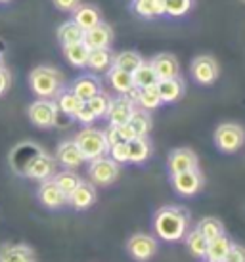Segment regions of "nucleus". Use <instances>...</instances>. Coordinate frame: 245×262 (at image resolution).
Returning <instances> with one entry per match:
<instances>
[{
	"mask_svg": "<svg viewBox=\"0 0 245 262\" xmlns=\"http://www.w3.org/2000/svg\"><path fill=\"white\" fill-rule=\"evenodd\" d=\"M188 230H190V212L184 207L167 205L153 214V232L163 241L174 243L184 239Z\"/></svg>",
	"mask_w": 245,
	"mask_h": 262,
	"instance_id": "nucleus-1",
	"label": "nucleus"
},
{
	"mask_svg": "<svg viewBox=\"0 0 245 262\" xmlns=\"http://www.w3.org/2000/svg\"><path fill=\"white\" fill-rule=\"evenodd\" d=\"M29 84L31 90L38 98H44V100H52L64 90V79H62L59 71L46 66H38L31 71Z\"/></svg>",
	"mask_w": 245,
	"mask_h": 262,
	"instance_id": "nucleus-2",
	"label": "nucleus"
},
{
	"mask_svg": "<svg viewBox=\"0 0 245 262\" xmlns=\"http://www.w3.org/2000/svg\"><path fill=\"white\" fill-rule=\"evenodd\" d=\"M75 144L79 146L80 153L85 155L87 161H94L98 159V157H104L109 151V144L108 140H106V134L101 130L90 128V126H85L75 136Z\"/></svg>",
	"mask_w": 245,
	"mask_h": 262,
	"instance_id": "nucleus-3",
	"label": "nucleus"
},
{
	"mask_svg": "<svg viewBox=\"0 0 245 262\" xmlns=\"http://www.w3.org/2000/svg\"><path fill=\"white\" fill-rule=\"evenodd\" d=\"M245 144V130L236 123H222L215 130V146L222 153H234Z\"/></svg>",
	"mask_w": 245,
	"mask_h": 262,
	"instance_id": "nucleus-4",
	"label": "nucleus"
},
{
	"mask_svg": "<svg viewBox=\"0 0 245 262\" xmlns=\"http://www.w3.org/2000/svg\"><path fill=\"white\" fill-rule=\"evenodd\" d=\"M27 115H29V121L35 124L36 128H52L54 124L58 123V103L54 100H36L29 105L27 110Z\"/></svg>",
	"mask_w": 245,
	"mask_h": 262,
	"instance_id": "nucleus-5",
	"label": "nucleus"
},
{
	"mask_svg": "<svg viewBox=\"0 0 245 262\" xmlns=\"http://www.w3.org/2000/svg\"><path fill=\"white\" fill-rule=\"evenodd\" d=\"M56 165H58V161L54 159L52 155H48V153L43 151V149H38V151L31 157L29 163L25 165L22 176L43 182V180H48V178H52V176L56 174Z\"/></svg>",
	"mask_w": 245,
	"mask_h": 262,
	"instance_id": "nucleus-6",
	"label": "nucleus"
},
{
	"mask_svg": "<svg viewBox=\"0 0 245 262\" xmlns=\"http://www.w3.org/2000/svg\"><path fill=\"white\" fill-rule=\"evenodd\" d=\"M119 170H121V165L115 163L109 155H104V157H98V159L90 161L88 176H90L92 184L109 186V184H113L117 178H119Z\"/></svg>",
	"mask_w": 245,
	"mask_h": 262,
	"instance_id": "nucleus-7",
	"label": "nucleus"
},
{
	"mask_svg": "<svg viewBox=\"0 0 245 262\" xmlns=\"http://www.w3.org/2000/svg\"><path fill=\"white\" fill-rule=\"evenodd\" d=\"M127 253L136 262L152 260L157 253V239L153 235H148V233H134L127 241Z\"/></svg>",
	"mask_w": 245,
	"mask_h": 262,
	"instance_id": "nucleus-8",
	"label": "nucleus"
},
{
	"mask_svg": "<svg viewBox=\"0 0 245 262\" xmlns=\"http://www.w3.org/2000/svg\"><path fill=\"white\" fill-rule=\"evenodd\" d=\"M203 174L199 168H192V170H184L178 174H171V184H173L174 191L182 197H192L199 193L203 188Z\"/></svg>",
	"mask_w": 245,
	"mask_h": 262,
	"instance_id": "nucleus-9",
	"label": "nucleus"
},
{
	"mask_svg": "<svg viewBox=\"0 0 245 262\" xmlns=\"http://www.w3.org/2000/svg\"><path fill=\"white\" fill-rule=\"evenodd\" d=\"M190 71H192V79L201 86H209L218 79V63L213 56H197L192 61Z\"/></svg>",
	"mask_w": 245,
	"mask_h": 262,
	"instance_id": "nucleus-10",
	"label": "nucleus"
},
{
	"mask_svg": "<svg viewBox=\"0 0 245 262\" xmlns=\"http://www.w3.org/2000/svg\"><path fill=\"white\" fill-rule=\"evenodd\" d=\"M136 110V103L130 96H121L119 98H111V105L108 110V123L113 124V126H121V124H127L130 121V117Z\"/></svg>",
	"mask_w": 245,
	"mask_h": 262,
	"instance_id": "nucleus-11",
	"label": "nucleus"
},
{
	"mask_svg": "<svg viewBox=\"0 0 245 262\" xmlns=\"http://www.w3.org/2000/svg\"><path fill=\"white\" fill-rule=\"evenodd\" d=\"M36 199L40 201L43 207L50 209V211H56V209H62L67 205V197L62 189L58 188V184L54 182L52 178L48 180H43L38 189H36Z\"/></svg>",
	"mask_w": 245,
	"mask_h": 262,
	"instance_id": "nucleus-12",
	"label": "nucleus"
},
{
	"mask_svg": "<svg viewBox=\"0 0 245 262\" xmlns=\"http://www.w3.org/2000/svg\"><path fill=\"white\" fill-rule=\"evenodd\" d=\"M167 168H169V174H178L184 170L199 168V159H197L195 151H192L190 147H178V149H173L169 153Z\"/></svg>",
	"mask_w": 245,
	"mask_h": 262,
	"instance_id": "nucleus-13",
	"label": "nucleus"
},
{
	"mask_svg": "<svg viewBox=\"0 0 245 262\" xmlns=\"http://www.w3.org/2000/svg\"><path fill=\"white\" fill-rule=\"evenodd\" d=\"M56 161L65 168H77L85 163V155L80 153L79 146L75 144V140H65L56 149Z\"/></svg>",
	"mask_w": 245,
	"mask_h": 262,
	"instance_id": "nucleus-14",
	"label": "nucleus"
},
{
	"mask_svg": "<svg viewBox=\"0 0 245 262\" xmlns=\"http://www.w3.org/2000/svg\"><path fill=\"white\" fill-rule=\"evenodd\" d=\"M113 40V31L108 23L100 21L94 25L92 29L85 31V38L83 42L87 44L90 50H98V48H109V44Z\"/></svg>",
	"mask_w": 245,
	"mask_h": 262,
	"instance_id": "nucleus-15",
	"label": "nucleus"
},
{
	"mask_svg": "<svg viewBox=\"0 0 245 262\" xmlns=\"http://www.w3.org/2000/svg\"><path fill=\"white\" fill-rule=\"evenodd\" d=\"M96 203V188L90 182H80L71 195L67 197V205L75 211H87Z\"/></svg>",
	"mask_w": 245,
	"mask_h": 262,
	"instance_id": "nucleus-16",
	"label": "nucleus"
},
{
	"mask_svg": "<svg viewBox=\"0 0 245 262\" xmlns=\"http://www.w3.org/2000/svg\"><path fill=\"white\" fill-rule=\"evenodd\" d=\"M0 262H36V256L25 243H6L0 247Z\"/></svg>",
	"mask_w": 245,
	"mask_h": 262,
	"instance_id": "nucleus-17",
	"label": "nucleus"
},
{
	"mask_svg": "<svg viewBox=\"0 0 245 262\" xmlns=\"http://www.w3.org/2000/svg\"><path fill=\"white\" fill-rule=\"evenodd\" d=\"M108 82H109V86L121 96H129L136 90L134 80H132V73L122 71V69H119V67H115V66H111L108 69Z\"/></svg>",
	"mask_w": 245,
	"mask_h": 262,
	"instance_id": "nucleus-18",
	"label": "nucleus"
},
{
	"mask_svg": "<svg viewBox=\"0 0 245 262\" xmlns=\"http://www.w3.org/2000/svg\"><path fill=\"white\" fill-rule=\"evenodd\" d=\"M152 66L155 69V73H157L159 80L180 77V63H178V59L174 58L173 54H157L152 59Z\"/></svg>",
	"mask_w": 245,
	"mask_h": 262,
	"instance_id": "nucleus-19",
	"label": "nucleus"
},
{
	"mask_svg": "<svg viewBox=\"0 0 245 262\" xmlns=\"http://www.w3.org/2000/svg\"><path fill=\"white\" fill-rule=\"evenodd\" d=\"M129 96L134 100L136 107H142V110H146V111H153L163 105V100H161V96H159L157 84L146 86V88H136V90Z\"/></svg>",
	"mask_w": 245,
	"mask_h": 262,
	"instance_id": "nucleus-20",
	"label": "nucleus"
},
{
	"mask_svg": "<svg viewBox=\"0 0 245 262\" xmlns=\"http://www.w3.org/2000/svg\"><path fill=\"white\" fill-rule=\"evenodd\" d=\"M157 90H159V96H161L163 103H174L182 98L184 90H186V84H184V80H182L180 77L163 79L157 82Z\"/></svg>",
	"mask_w": 245,
	"mask_h": 262,
	"instance_id": "nucleus-21",
	"label": "nucleus"
},
{
	"mask_svg": "<svg viewBox=\"0 0 245 262\" xmlns=\"http://www.w3.org/2000/svg\"><path fill=\"white\" fill-rule=\"evenodd\" d=\"M73 21L80 25L83 29H92L94 25H98L101 21L100 10L92 4H79V6L73 10Z\"/></svg>",
	"mask_w": 245,
	"mask_h": 262,
	"instance_id": "nucleus-22",
	"label": "nucleus"
},
{
	"mask_svg": "<svg viewBox=\"0 0 245 262\" xmlns=\"http://www.w3.org/2000/svg\"><path fill=\"white\" fill-rule=\"evenodd\" d=\"M132 12L144 19H153L165 15V2L163 0H132L130 2Z\"/></svg>",
	"mask_w": 245,
	"mask_h": 262,
	"instance_id": "nucleus-23",
	"label": "nucleus"
},
{
	"mask_svg": "<svg viewBox=\"0 0 245 262\" xmlns=\"http://www.w3.org/2000/svg\"><path fill=\"white\" fill-rule=\"evenodd\" d=\"M56 103H58V110L64 115L75 119L77 111L85 105V100H80L79 96L73 92V88H64L58 96H56Z\"/></svg>",
	"mask_w": 245,
	"mask_h": 262,
	"instance_id": "nucleus-24",
	"label": "nucleus"
},
{
	"mask_svg": "<svg viewBox=\"0 0 245 262\" xmlns=\"http://www.w3.org/2000/svg\"><path fill=\"white\" fill-rule=\"evenodd\" d=\"M129 144V163H134V165H142L150 159L152 155V144L148 136H136L134 140L127 142Z\"/></svg>",
	"mask_w": 245,
	"mask_h": 262,
	"instance_id": "nucleus-25",
	"label": "nucleus"
},
{
	"mask_svg": "<svg viewBox=\"0 0 245 262\" xmlns=\"http://www.w3.org/2000/svg\"><path fill=\"white\" fill-rule=\"evenodd\" d=\"M62 48H64L65 59H67L73 67H80V69L87 67L88 58H90V48H88L83 40H80V42L65 44V46H62Z\"/></svg>",
	"mask_w": 245,
	"mask_h": 262,
	"instance_id": "nucleus-26",
	"label": "nucleus"
},
{
	"mask_svg": "<svg viewBox=\"0 0 245 262\" xmlns=\"http://www.w3.org/2000/svg\"><path fill=\"white\" fill-rule=\"evenodd\" d=\"M73 92L79 96L80 100H90L92 96H96L98 92H101V84L100 80L96 79V77H92V75H83V77H79V79L73 82Z\"/></svg>",
	"mask_w": 245,
	"mask_h": 262,
	"instance_id": "nucleus-27",
	"label": "nucleus"
},
{
	"mask_svg": "<svg viewBox=\"0 0 245 262\" xmlns=\"http://www.w3.org/2000/svg\"><path fill=\"white\" fill-rule=\"evenodd\" d=\"M232 243L234 241L230 237H226V233L220 235V237H216V239H211L209 245H207V253H205V262H224L226 255H228V251H230Z\"/></svg>",
	"mask_w": 245,
	"mask_h": 262,
	"instance_id": "nucleus-28",
	"label": "nucleus"
},
{
	"mask_svg": "<svg viewBox=\"0 0 245 262\" xmlns=\"http://www.w3.org/2000/svg\"><path fill=\"white\" fill-rule=\"evenodd\" d=\"M113 54L109 52V48H98V50H90V58H88L87 67L94 73H101L108 71L109 67L113 66Z\"/></svg>",
	"mask_w": 245,
	"mask_h": 262,
	"instance_id": "nucleus-29",
	"label": "nucleus"
},
{
	"mask_svg": "<svg viewBox=\"0 0 245 262\" xmlns=\"http://www.w3.org/2000/svg\"><path fill=\"white\" fill-rule=\"evenodd\" d=\"M132 80H134V86L136 88H146V86H153L159 82V77L153 69L152 61H144L142 66L138 67L136 71L132 73Z\"/></svg>",
	"mask_w": 245,
	"mask_h": 262,
	"instance_id": "nucleus-30",
	"label": "nucleus"
},
{
	"mask_svg": "<svg viewBox=\"0 0 245 262\" xmlns=\"http://www.w3.org/2000/svg\"><path fill=\"white\" fill-rule=\"evenodd\" d=\"M184 241H186V247H188V251L192 253V256H195V258H205V253H207V245H209V241L205 239L201 233L197 232V228L188 230V233L184 235Z\"/></svg>",
	"mask_w": 245,
	"mask_h": 262,
	"instance_id": "nucleus-31",
	"label": "nucleus"
},
{
	"mask_svg": "<svg viewBox=\"0 0 245 262\" xmlns=\"http://www.w3.org/2000/svg\"><path fill=\"white\" fill-rule=\"evenodd\" d=\"M129 124L132 126V130L136 132V136H148L153 124L150 111L142 110V107H136L134 113H132V117H130Z\"/></svg>",
	"mask_w": 245,
	"mask_h": 262,
	"instance_id": "nucleus-32",
	"label": "nucleus"
},
{
	"mask_svg": "<svg viewBox=\"0 0 245 262\" xmlns=\"http://www.w3.org/2000/svg\"><path fill=\"white\" fill-rule=\"evenodd\" d=\"M85 38V29L77 25V23L73 21H65L62 27L58 29V40L62 42V46L65 44H73V42H80Z\"/></svg>",
	"mask_w": 245,
	"mask_h": 262,
	"instance_id": "nucleus-33",
	"label": "nucleus"
},
{
	"mask_svg": "<svg viewBox=\"0 0 245 262\" xmlns=\"http://www.w3.org/2000/svg\"><path fill=\"white\" fill-rule=\"evenodd\" d=\"M195 228H197V232L201 233L207 241L216 239V237L224 235V224L218 219H215V216L201 219L199 222H197V226H195Z\"/></svg>",
	"mask_w": 245,
	"mask_h": 262,
	"instance_id": "nucleus-34",
	"label": "nucleus"
},
{
	"mask_svg": "<svg viewBox=\"0 0 245 262\" xmlns=\"http://www.w3.org/2000/svg\"><path fill=\"white\" fill-rule=\"evenodd\" d=\"M142 63H144L142 56L132 50L121 52V54H117L115 58H113V66L122 69V71H129V73H134Z\"/></svg>",
	"mask_w": 245,
	"mask_h": 262,
	"instance_id": "nucleus-35",
	"label": "nucleus"
},
{
	"mask_svg": "<svg viewBox=\"0 0 245 262\" xmlns=\"http://www.w3.org/2000/svg\"><path fill=\"white\" fill-rule=\"evenodd\" d=\"M52 180L58 184V188L64 191L65 197L71 195L73 191H75V188H77V186L83 182L79 176L73 172L71 168H67V170H62V172H56V174L52 176Z\"/></svg>",
	"mask_w": 245,
	"mask_h": 262,
	"instance_id": "nucleus-36",
	"label": "nucleus"
},
{
	"mask_svg": "<svg viewBox=\"0 0 245 262\" xmlns=\"http://www.w3.org/2000/svg\"><path fill=\"white\" fill-rule=\"evenodd\" d=\"M87 105L92 110L96 119H101V117L108 115V110H109V105H111V98L101 90V92H98L96 96H92L90 100H87Z\"/></svg>",
	"mask_w": 245,
	"mask_h": 262,
	"instance_id": "nucleus-37",
	"label": "nucleus"
},
{
	"mask_svg": "<svg viewBox=\"0 0 245 262\" xmlns=\"http://www.w3.org/2000/svg\"><path fill=\"white\" fill-rule=\"evenodd\" d=\"M165 2V15L169 17H182L192 10L194 0H163Z\"/></svg>",
	"mask_w": 245,
	"mask_h": 262,
	"instance_id": "nucleus-38",
	"label": "nucleus"
},
{
	"mask_svg": "<svg viewBox=\"0 0 245 262\" xmlns=\"http://www.w3.org/2000/svg\"><path fill=\"white\" fill-rule=\"evenodd\" d=\"M108 155L115 161V163H119V165L129 163V144H127V142H121V144L111 146V147H109Z\"/></svg>",
	"mask_w": 245,
	"mask_h": 262,
	"instance_id": "nucleus-39",
	"label": "nucleus"
},
{
	"mask_svg": "<svg viewBox=\"0 0 245 262\" xmlns=\"http://www.w3.org/2000/svg\"><path fill=\"white\" fill-rule=\"evenodd\" d=\"M224 262H245V247L238 245V243H232L228 255L224 258Z\"/></svg>",
	"mask_w": 245,
	"mask_h": 262,
	"instance_id": "nucleus-40",
	"label": "nucleus"
},
{
	"mask_svg": "<svg viewBox=\"0 0 245 262\" xmlns=\"http://www.w3.org/2000/svg\"><path fill=\"white\" fill-rule=\"evenodd\" d=\"M75 119L79 121L80 124H85V126H88V124H92L94 121H96V115L92 113V110L87 105V102H85V105L80 107L79 111H77V115H75Z\"/></svg>",
	"mask_w": 245,
	"mask_h": 262,
	"instance_id": "nucleus-41",
	"label": "nucleus"
},
{
	"mask_svg": "<svg viewBox=\"0 0 245 262\" xmlns=\"http://www.w3.org/2000/svg\"><path fill=\"white\" fill-rule=\"evenodd\" d=\"M106 134V140H108L109 147L115 146V144H121V142H125V140L121 138V132H119V126H113V124H109L108 130L104 132Z\"/></svg>",
	"mask_w": 245,
	"mask_h": 262,
	"instance_id": "nucleus-42",
	"label": "nucleus"
},
{
	"mask_svg": "<svg viewBox=\"0 0 245 262\" xmlns=\"http://www.w3.org/2000/svg\"><path fill=\"white\" fill-rule=\"evenodd\" d=\"M12 84V75L8 71L6 67H0V96H4L8 92V88Z\"/></svg>",
	"mask_w": 245,
	"mask_h": 262,
	"instance_id": "nucleus-43",
	"label": "nucleus"
},
{
	"mask_svg": "<svg viewBox=\"0 0 245 262\" xmlns=\"http://www.w3.org/2000/svg\"><path fill=\"white\" fill-rule=\"evenodd\" d=\"M52 4L62 12H73L80 4V0H52Z\"/></svg>",
	"mask_w": 245,
	"mask_h": 262,
	"instance_id": "nucleus-44",
	"label": "nucleus"
},
{
	"mask_svg": "<svg viewBox=\"0 0 245 262\" xmlns=\"http://www.w3.org/2000/svg\"><path fill=\"white\" fill-rule=\"evenodd\" d=\"M119 132H121V138L125 140V142H130V140L136 138V132L132 130V126H130L129 123L121 124V126H119Z\"/></svg>",
	"mask_w": 245,
	"mask_h": 262,
	"instance_id": "nucleus-45",
	"label": "nucleus"
},
{
	"mask_svg": "<svg viewBox=\"0 0 245 262\" xmlns=\"http://www.w3.org/2000/svg\"><path fill=\"white\" fill-rule=\"evenodd\" d=\"M8 2H12V0H0V4H8Z\"/></svg>",
	"mask_w": 245,
	"mask_h": 262,
	"instance_id": "nucleus-46",
	"label": "nucleus"
},
{
	"mask_svg": "<svg viewBox=\"0 0 245 262\" xmlns=\"http://www.w3.org/2000/svg\"><path fill=\"white\" fill-rule=\"evenodd\" d=\"M0 67H2V54H0Z\"/></svg>",
	"mask_w": 245,
	"mask_h": 262,
	"instance_id": "nucleus-47",
	"label": "nucleus"
}]
</instances>
